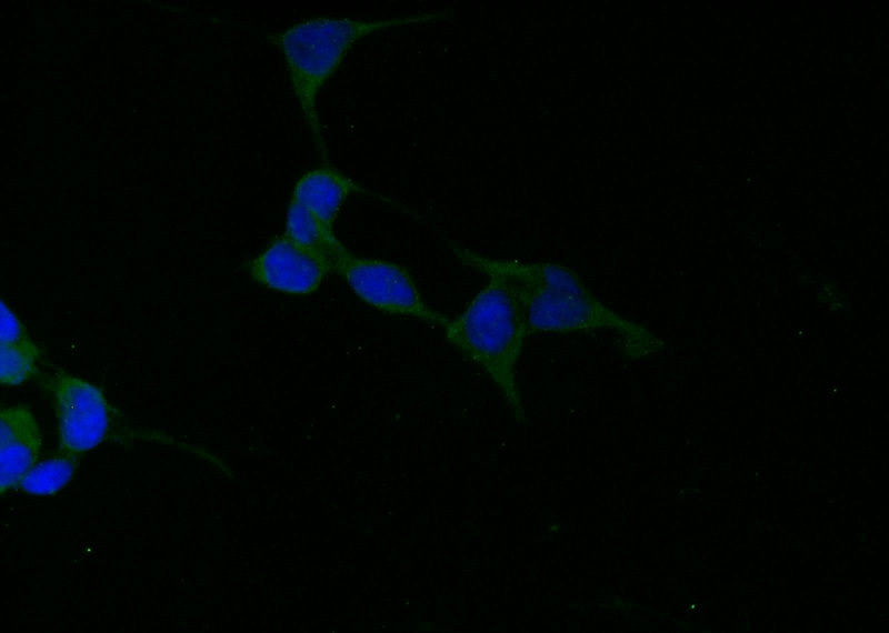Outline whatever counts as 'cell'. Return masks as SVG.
Wrapping results in <instances>:
<instances>
[{
    "label": "cell",
    "instance_id": "cell-9",
    "mask_svg": "<svg viewBox=\"0 0 889 633\" xmlns=\"http://www.w3.org/2000/svg\"><path fill=\"white\" fill-rule=\"evenodd\" d=\"M0 383L14 388L37 379L41 370V350L29 335L24 323L1 299Z\"/></svg>",
    "mask_w": 889,
    "mask_h": 633
},
{
    "label": "cell",
    "instance_id": "cell-8",
    "mask_svg": "<svg viewBox=\"0 0 889 633\" xmlns=\"http://www.w3.org/2000/svg\"><path fill=\"white\" fill-rule=\"evenodd\" d=\"M353 193L373 194L349 175L330 164H323L299 177L291 200L333 227L344 202Z\"/></svg>",
    "mask_w": 889,
    "mask_h": 633
},
{
    "label": "cell",
    "instance_id": "cell-1",
    "mask_svg": "<svg viewBox=\"0 0 889 633\" xmlns=\"http://www.w3.org/2000/svg\"><path fill=\"white\" fill-rule=\"evenodd\" d=\"M430 18L431 14L372 20L313 17L268 36V41L282 53L294 97L314 149L324 164H330V159L317 105L322 87L340 68L349 50L362 38Z\"/></svg>",
    "mask_w": 889,
    "mask_h": 633
},
{
    "label": "cell",
    "instance_id": "cell-3",
    "mask_svg": "<svg viewBox=\"0 0 889 633\" xmlns=\"http://www.w3.org/2000/svg\"><path fill=\"white\" fill-rule=\"evenodd\" d=\"M507 284L521 304L529 335L612 331L619 338L621 353L632 360L662 349L663 343L651 331L606 305L586 283L577 287Z\"/></svg>",
    "mask_w": 889,
    "mask_h": 633
},
{
    "label": "cell",
    "instance_id": "cell-6",
    "mask_svg": "<svg viewBox=\"0 0 889 633\" xmlns=\"http://www.w3.org/2000/svg\"><path fill=\"white\" fill-rule=\"evenodd\" d=\"M250 278L260 285L290 295L318 291L330 269L284 234L276 237L259 254L246 263Z\"/></svg>",
    "mask_w": 889,
    "mask_h": 633
},
{
    "label": "cell",
    "instance_id": "cell-4",
    "mask_svg": "<svg viewBox=\"0 0 889 633\" xmlns=\"http://www.w3.org/2000/svg\"><path fill=\"white\" fill-rule=\"evenodd\" d=\"M38 385L52 403L61 451L81 456L112 442L124 446L141 441H170V436L129 424L97 384L64 371H41Z\"/></svg>",
    "mask_w": 889,
    "mask_h": 633
},
{
    "label": "cell",
    "instance_id": "cell-5",
    "mask_svg": "<svg viewBox=\"0 0 889 633\" xmlns=\"http://www.w3.org/2000/svg\"><path fill=\"white\" fill-rule=\"evenodd\" d=\"M334 273L344 280L358 299L372 309L442 328L449 321L447 315L427 304L409 270L402 264L349 252Z\"/></svg>",
    "mask_w": 889,
    "mask_h": 633
},
{
    "label": "cell",
    "instance_id": "cell-10",
    "mask_svg": "<svg viewBox=\"0 0 889 633\" xmlns=\"http://www.w3.org/2000/svg\"><path fill=\"white\" fill-rule=\"evenodd\" d=\"M299 248L322 261L334 272L350 252L327 224L302 205L290 200L286 212L284 233Z\"/></svg>",
    "mask_w": 889,
    "mask_h": 633
},
{
    "label": "cell",
    "instance_id": "cell-2",
    "mask_svg": "<svg viewBox=\"0 0 889 633\" xmlns=\"http://www.w3.org/2000/svg\"><path fill=\"white\" fill-rule=\"evenodd\" d=\"M488 282L465 309L443 326L448 343L487 373L518 420L523 409L517 384V363L529 335L523 310L501 279Z\"/></svg>",
    "mask_w": 889,
    "mask_h": 633
},
{
    "label": "cell",
    "instance_id": "cell-7",
    "mask_svg": "<svg viewBox=\"0 0 889 633\" xmlns=\"http://www.w3.org/2000/svg\"><path fill=\"white\" fill-rule=\"evenodd\" d=\"M43 446L39 422L26 404L2 405L0 410V492L18 488L22 478L39 462Z\"/></svg>",
    "mask_w": 889,
    "mask_h": 633
},
{
    "label": "cell",
    "instance_id": "cell-11",
    "mask_svg": "<svg viewBox=\"0 0 889 633\" xmlns=\"http://www.w3.org/2000/svg\"><path fill=\"white\" fill-rule=\"evenodd\" d=\"M80 458L57 449L39 461L19 482L23 493L36 496H53L71 483L78 472Z\"/></svg>",
    "mask_w": 889,
    "mask_h": 633
}]
</instances>
